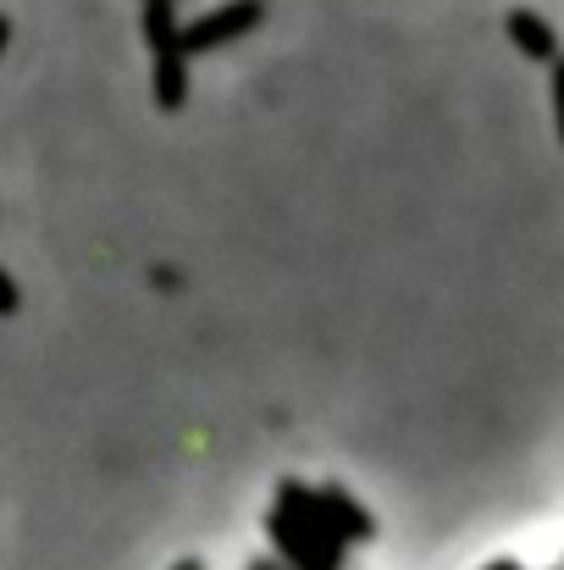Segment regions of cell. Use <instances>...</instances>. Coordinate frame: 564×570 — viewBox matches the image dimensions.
<instances>
[{
	"mask_svg": "<svg viewBox=\"0 0 564 570\" xmlns=\"http://www.w3.org/2000/svg\"><path fill=\"white\" fill-rule=\"evenodd\" d=\"M6 33H11V28H6V17H0V50H6Z\"/></svg>",
	"mask_w": 564,
	"mask_h": 570,
	"instance_id": "cell-2",
	"label": "cell"
},
{
	"mask_svg": "<svg viewBox=\"0 0 564 570\" xmlns=\"http://www.w3.org/2000/svg\"><path fill=\"white\" fill-rule=\"evenodd\" d=\"M11 311H17V283L0 272V316H11Z\"/></svg>",
	"mask_w": 564,
	"mask_h": 570,
	"instance_id": "cell-1",
	"label": "cell"
}]
</instances>
